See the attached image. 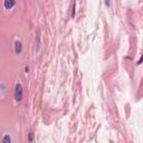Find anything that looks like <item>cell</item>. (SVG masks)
Masks as SVG:
<instances>
[{
  "instance_id": "6",
  "label": "cell",
  "mask_w": 143,
  "mask_h": 143,
  "mask_svg": "<svg viewBox=\"0 0 143 143\" xmlns=\"http://www.w3.org/2000/svg\"><path fill=\"white\" fill-rule=\"evenodd\" d=\"M29 140H30V141L32 140V133H30V135H29Z\"/></svg>"
},
{
  "instance_id": "5",
  "label": "cell",
  "mask_w": 143,
  "mask_h": 143,
  "mask_svg": "<svg viewBox=\"0 0 143 143\" xmlns=\"http://www.w3.org/2000/svg\"><path fill=\"white\" fill-rule=\"evenodd\" d=\"M141 63H143V55H142L141 58H140V60H139V63H138V64H141Z\"/></svg>"
},
{
  "instance_id": "4",
  "label": "cell",
  "mask_w": 143,
  "mask_h": 143,
  "mask_svg": "<svg viewBox=\"0 0 143 143\" xmlns=\"http://www.w3.org/2000/svg\"><path fill=\"white\" fill-rule=\"evenodd\" d=\"M10 141H11V139H10V136H9V135H6V136L2 139V142H4V143H9Z\"/></svg>"
},
{
  "instance_id": "3",
  "label": "cell",
  "mask_w": 143,
  "mask_h": 143,
  "mask_svg": "<svg viewBox=\"0 0 143 143\" xmlns=\"http://www.w3.org/2000/svg\"><path fill=\"white\" fill-rule=\"evenodd\" d=\"M21 49H22L21 42H15V53L16 54H20L21 53Z\"/></svg>"
},
{
  "instance_id": "2",
  "label": "cell",
  "mask_w": 143,
  "mask_h": 143,
  "mask_svg": "<svg viewBox=\"0 0 143 143\" xmlns=\"http://www.w3.org/2000/svg\"><path fill=\"white\" fill-rule=\"evenodd\" d=\"M4 6L6 9H11L14 6H15V0H4Z\"/></svg>"
},
{
  "instance_id": "1",
  "label": "cell",
  "mask_w": 143,
  "mask_h": 143,
  "mask_svg": "<svg viewBox=\"0 0 143 143\" xmlns=\"http://www.w3.org/2000/svg\"><path fill=\"white\" fill-rule=\"evenodd\" d=\"M15 100L17 102H20L22 100V86L20 83H17L15 87Z\"/></svg>"
}]
</instances>
